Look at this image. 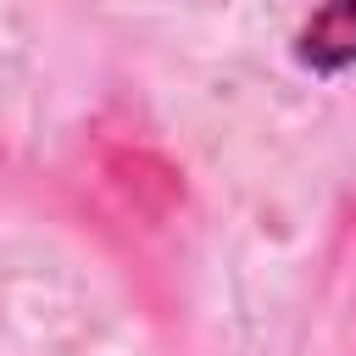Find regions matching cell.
I'll use <instances>...</instances> for the list:
<instances>
[{"label": "cell", "mask_w": 356, "mask_h": 356, "mask_svg": "<svg viewBox=\"0 0 356 356\" xmlns=\"http://www.w3.org/2000/svg\"><path fill=\"white\" fill-rule=\"evenodd\" d=\"M295 56L312 72L356 67V0H323L295 33Z\"/></svg>", "instance_id": "1"}]
</instances>
